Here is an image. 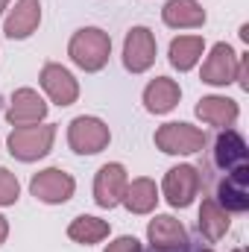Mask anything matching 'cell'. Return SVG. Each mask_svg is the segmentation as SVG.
I'll return each mask as SVG.
<instances>
[{
	"label": "cell",
	"mask_w": 249,
	"mask_h": 252,
	"mask_svg": "<svg viewBox=\"0 0 249 252\" xmlns=\"http://www.w3.org/2000/svg\"><path fill=\"white\" fill-rule=\"evenodd\" d=\"M47 118V103L35 88H18L9 97V109H6V121L12 126H32L44 124Z\"/></svg>",
	"instance_id": "11"
},
{
	"label": "cell",
	"mask_w": 249,
	"mask_h": 252,
	"mask_svg": "<svg viewBox=\"0 0 249 252\" xmlns=\"http://www.w3.org/2000/svg\"><path fill=\"white\" fill-rule=\"evenodd\" d=\"M153 141H156V147H158L161 153H167V156H193V153H202L205 144H208L205 132L196 129V126H190V124L158 126L156 135H153Z\"/></svg>",
	"instance_id": "4"
},
{
	"label": "cell",
	"mask_w": 249,
	"mask_h": 252,
	"mask_svg": "<svg viewBox=\"0 0 249 252\" xmlns=\"http://www.w3.org/2000/svg\"><path fill=\"white\" fill-rule=\"evenodd\" d=\"M147 241L153 252H185L187 250V229L182 220L170 217V214H156L147 226Z\"/></svg>",
	"instance_id": "10"
},
{
	"label": "cell",
	"mask_w": 249,
	"mask_h": 252,
	"mask_svg": "<svg viewBox=\"0 0 249 252\" xmlns=\"http://www.w3.org/2000/svg\"><path fill=\"white\" fill-rule=\"evenodd\" d=\"M202 53H205V38L202 35H179V38L170 41V50H167L170 64L179 73H187L190 67H196V62L202 59Z\"/></svg>",
	"instance_id": "21"
},
{
	"label": "cell",
	"mask_w": 249,
	"mask_h": 252,
	"mask_svg": "<svg viewBox=\"0 0 249 252\" xmlns=\"http://www.w3.org/2000/svg\"><path fill=\"white\" fill-rule=\"evenodd\" d=\"M199 235L208 241V244H217L229 235V226H232V217L229 211L214 199V196H205L202 205H199Z\"/></svg>",
	"instance_id": "18"
},
{
	"label": "cell",
	"mask_w": 249,
	"mask_h": 252,
	"mask_svg": "<svg viewBox=\"0 0 249 252\" xmlns=\"http://www.w3.org/2000/svg\"><path fill=\"white\" fill-rule=\"evenodd\" d=\"M6 238H9V220L0 214V247L6 244Z\"/></svg>",
	"instance_id": "26"
},
{
	"label": "cell",
	"mask_w": 249,
	"mask_h": 252,
	"mask_svg": "<svg viewBox=\"0 0 249 252\" xmlns=\"http://www.w3.org/2000/svg\"><path fill=\"white\" fill-rule=\"evenodd\" d=\"M109 232H112L109 223L100 220V217H91V214H79V217H73L70 226H67V238L76 241V244H82V247H94V244L106 241Z\"/></svg>",
	"instance_id": "22"
},
{
	"label": "cell",
	"mask_w": 249,
	"mask_h": 252,
	"mask_svg": "<svg viewBox=\"0 0 249 252\" xmlns=\"http://www.w3.org/2000/svg\"><path fill=\"white\" fill-rule=\"evenodd\" d=\"M121 202L126 205L129 214H150L158 205V188H156L153 179L138 176V179L126 182V190H124V199Z\"/></svg>",
	"instance_id": "20"
},
{
	"label": "cell",
	"mask_w": 249,
	"mask_h": 252,
	"mask_svg": "<svg viewBox=\"0 0 249 252\" xmlns=\"http://www.w3.org/2000/svg\"><path fill=\"white\" fill-rule=\"evenodd\" d=\"M126 182H129V176H126V167L121 161L103 164V167L97 170V176H94V202H97L100 208H115V205H121Z\"/></svg>",
	"instance_id": "12"
},
{
	"label": "cell",
	"mask_w": 249,
	"mask_h": 252,
	"mask_svg": "<svg viewBox=\"0 0 249 252\" xmlns=\"http://www.w3.org/2000/svg\"><path fill=\"white\" fill-rule=\"evenodd\" d=\"M156 35L150 27H132L124 38V67L129 73H144L156 64Z\"/></svg>",
	"instance_id": "7"
},
{
	"label": "cell",
	"mask_w": 249,
	"mask_h": 252,
	"mask_svg": "<svg viewBox=\"0 0 249 252\" xmlns=\"http://www.w3.org/2000/svg\"><path fill=\"white\" fill-rule=\"evenodd\" d=\"M109 141H112L109 124L94 115H79L67 124V144L76 156H97L109 147Z\"/></svg>",
	"instance_id": "3"
},
{
	"label": "cell",
	"mask_w": 249,
	"mask_h": 252,
	"mask_svg": "<svg viewBox=\"0 0 249 252\" xmlns=\"http://www.w3.org/2000/svg\"><path fill=\"white\" fill-rule=\"evenodd\" d=\"M229 214L232 211H247L249 208V164L223 173V179L217 182V196H214Z\"/></svg>",
	"instance_id": "13"
},
{
	"label": "cell",
	"mask_w": 249,
	"mask_h": 252,
	"mask_svg": "<svg viewBox=\"0 0 249 252\" xmlns=\"http://www.w3.org/2000/svg\"><path fill=\"white\" fill-rule=\"evenodd\" d=\"M211 161H214V167H217L220 173H229V170H238V167L249 164L244 135L235 132V129H223V132L217 135V141H214V158H211Z\"/></svg>",
	"instance_id": "16"
},
{
	"label": "cell",
	"mask_w": 249,
	"mask_h": 252,
	"mask_svg": "<svg viewBox=\"0 0 249 252\" xmlns=\"http://www.w3.org/2000/svg\"><path fill=\"white\" fill-rule=\"evenodd\" d=\"M67 56L85 73H97L109 64L112 56V35L100 27H82L67 41Z\"/></svg>",
	"instance_id": "1"
},
{
	"label": "cell",
	"mask_w": 249,
	"mask_h": 252,
	"mask_svg": "<svg viewBox=\"0 0 249 252\" xmlns=\"http://www.w3.org/2000/svg\"><path fill=\"white\" fill-rule=\"evenodd\" d=\"M41 24V0H18L15 9H9L6 24H3V35L12 41H24L30 38Z\"/></svg>",
	"instance_id": "14"
},
{
	"label": "cell",
	"mask_w": 249,
	"mask_h": 252,
	"mask_svg": "<svg viewBox=\"0 0 249 252\" xmlns=\"http://www.w3.org/2000/svg\"><path fill=\"white\" fill-rule=\"evenodd\" d=\"M21 199V182L9 167H0V208H9Z\"/></svg>",
	"instance_id": "23"
},
{
	"label": "cell",
	"mask_w": 249,
	"mask_h": 252,
	"mask_svg": "<svg viewBox=\"0 0 249 252\" xmlns=\"http://www.w3.org/2000/svg\"><path fill=\"white\" fill-rule=\"evenodd\" d=\"M103 252H141V241L132 238V235H121V238H115Z\"/></svg>",
	"instance_id": "24"
},
{
	"label": "cell",
	"mask_w": 249,
	"mask_h": 252,
	"mask_svg": "<svg viewBox=\"0 0 249 252\" xmlns=\"http://www.w3.org/2000/svg\"><path fill=\"white\" fill-rule=\"evenodd\" d=\"M235 252H241V250H235Z\"/></svg>",
	"instance_id": "29"
},
{
	"label": "cell",
	"mask_w": 249,
	"mask_h": 252,
	"mask_svg": "<svg viewBox=\"0 0 249 252\" xmlns=\"http://www.w3.org/2000/svg\"><path fill=\"white\" fill-rule=\"evenodd\" d=\"M161 21L170 30H196L208 21V15L196 0H167L161 9Z\"/></svg>",
	"instance_id": "19"
},
{
	"label": "cell",
	"mask_w": 249,
	"mask_h": 252,
	"mask_svg": "<svg viewBox=\"0 0 249 252\" xmlns=\"http://www.w3.org/2000/svg\"><path fill=\"white\" fill-rule=\"evenodd\" d=\"M196 118L208 126H217V129H232L241 118V106L232 100V97H223V94H208L196 103Z\"/></svg>",
	"instance_id": "15"
},
{
	"label": "cell",
	"mask_w": 249,
	"mask_h": 252,
	"mask_svg": "<svg viewBox=\"0 0 249 252\" xmlns=\"http://www.w3.org/2000/svg\"><path fill=\"white\" fill-rule=\"evenodd\" d=\"M244 91H249V53L238 56V79H235Z\"/></svg>",
	"instance_id": "25"
},
{
	"label": "cell",
	"mask_w": 249,
	"mask_h": 252,
	"mask_svg": "<svg viewBox=\"0 0 249 252\" xmlns=\"http://www.w3.org/2000/svg\"><path fill=\"white\" fill-rule=\"evenodd\" d=\"M9 6V0H0V15H3V9Z\"/></svg>",
	"instance_id": "27"
},
{
	"label": "cell",
	"mask_w": 249,
	"mask_h": 252,
	"mask_svg": "<svg viewBox=\"0 0 249 252\" xmlns=\"http://www.w3.org/2000/svg\"><path fill=\"white\" fill-rule=\"evenodd\" d=\"M199 188H202V173L193 164H176V167H170L164 173V182H161L164 199L173 208H187L196 199Z\"/></svg>",
	"instance_id": "5"
},
{
	"label": "cell",
	"mask_w": 249,
	"mask_h": 252,
	"mask_svg": "<svg viewBox=\"0 0 249 252\" xmlns=\"http://www.w3.org/2000/svg\"><path fill=\"white\" fill-rule=\"evenodd\" d=\"M56 141V124H32V126H15L6 138V147L12 158L18 161H38L53 150Z\"/></svg>",
	"instance_id": "2"
},
{
	"label": "cell",
	"mask_w": 249,
	"mask_h": 252,
	"mask_svg": "<svg viewBox=\"0 0 249 252\" xmlns=\"http://www.w3.org/2000/svg\"><path fill=\"white\" fill-rule=\"evenodd\" d=\"M199 79L208 82V85H217V88L232 85L238 79V53L232 50V44L217 41L208 50V56L202 62V70H199Z\"/></svg>",
	"instance_id": "9"
},
{
	"label": "cell",
	"mask_w": 249,
	"mask_h": 252,
	"mask_svg": "<svg viewBox=\"0 0 249 252\" xmlns=\"http://www.w3.org/2000/svg\"><path fill=\"white\" fill-rule=\"evenodd\" d=\"M38 82H41L44 94L50 97V103H56L59 109L73 106V103L79 100V82H76V76L59 62H47L44 64Z\"/></svg>",
	"instance_id": "8"
},
{
	"label": "cell",
	"mask_w": 249,
	"mask_h": 252,
	"mask_svg": "<svg viewBox=\"0 0 249 252\" xmlns=\"http://www.w3.org/2000/svg\"><path fill=\"white\" fill-rule=\"evenodd\" d=\"M179 100H182V88L170 76H156L144 88V109L150 115H167L179 106Z\"/></svg>",
	"instance_id": "17"
},
{
	"label": "cell",
	"mask_w": 249,
	"mask_h": 252,
	"mask_svg": "<svg viewBox=\"0 0 249 252\" xmlns=\"http://www.w3.org/2000/svg\"><path fill=\"white\" fill-rule=\"evenodd\" d=\"M199 252H211V250H199Z\"/></svg>",
	"instance_id": "28"
},
{
	"label": "cell",
	"mask_w": 249,
	"mask_h": 252,
	"mask_svg": "<svg viewBox=\"0 0 249 252\" xmlns=\"http://www.w3.org/2000/svg\"><path fill=\"white\" fill-rule=\"evenodd\" d=\"M73 190H76V179L70 173H64L62 167L38 170L30 179V193L38 202H47V205H62V202H67L73 196Z\"/></svg>",
	"instance_id": "6"
}]
</instances>
